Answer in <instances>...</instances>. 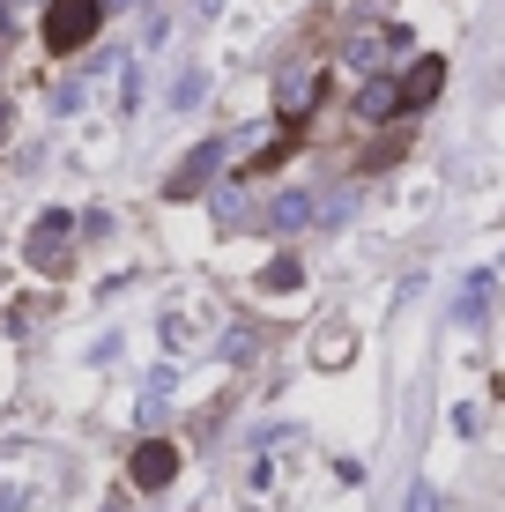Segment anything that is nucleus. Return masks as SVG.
<instances>
[{
    "instance_id": "nucleus-1",
    "label": "nucleus",
    "mask_w": 505,
    "mask_h": 512,
    "mask_svg": "<svg viewBox=\"0 0 505 512\" xmlns=\"http://www.w3.org/2000/svg\"><path fill=\"white\" fill-rule=\"evenodd\" d=\"M104 23V0H52L45 8V45L52 52H82Z\"/></svg>"
},
{
    "instance_id": "nucleus-2",
    "label": "nucleus",
    "mask_w": 505,
    "mask_h": 512,
    "mask_svg": "<svg viewBox=\"0 0 505 512\" xmlns=\"http://www.w3.org/2000/svg\"><path fill=\"white\" fill-rule=\"evenodd\" d=\"M171 475H179V446H164V438H149V446L134 453V483H142V490H164Z\"/></svg>"
},
{
    "instance_id": "nucleus-3",
    "label": "nucleus",
    "mask_w": 505,
    "mask_h": 512,
    "mask_svg": "<svg viewBox=\"0 0 505 512\" xmlns=\"http://www.w3.org/2000/svg\"><path fill=\"white\" fill-rule=\"evenodd\" d=\"M439 82H446V60H416L409 82L394 90V112H416V104H431V97H439Z\"/></svg>"
},
{
    "instance_id": "nucleus-4",
    "label": "nucleus",
    "mask_w": 505,
    "mask_h": 512,
    "mask_svg": "<svg viewBox=\"0 0 505 512\" xmlns=\"http://www.w3.org/2000/svg\"><path fill=\"white\" fill-rule=\"evenodd\" d=\"M394 45H402V30H357V38H350V60L364 67V75H379V67L394 60Z\"/></svg>"
},
{
    "instance_id": "nucleus-5",
    "label": "nucleus",
    "mask_w": 505,
    "mask_h": 512,
    "mask_svg": "<svg viewBox=\"0 0 505 512\" xmlns=\"http://www.w3.org/2000/svg\"><path fill=\"white\" fill-rule=\"evenodd\" d=\"M60 231H67V216H45V231L30 238V260H45V268H60V260H67V253H60Z\"/></svg>"
},
{
    "instance_id": "nucleus-6",
    "label": "nucleus",
    "mask_w": 505,
    "mask_h": 512,
    "mask_svg": "<svg viewBox=\"0 0 505 512\" xmlns=\"http://www.w3.org/2000/svg\"><path fill=\"white\" fill-rule=\"evenodd\" d=\"M305 216H312V201H305V193H283V201H275V231H298Z\"/></svg>"
},
{
    "instance_id": "nucleus-7",
    "label": "nucleus",
    "mask_w": 505,
    "mask_h": 512,
    "mask_svg": "<svg viewBox=\"0 0 505 512\" xmlns=\"http://www.w3.org/2000/svg\"><path fill=\"white\" fill-rule=\"evenodd\" d=\"M364 112L387 119V112H394V82H372V90H364Z\"/></svg>"
},
{
    "instance_id": "nucleus-8",
    "label": "nucleus",
    "mask_w": 505,
    "mask_h": 512,
    "mask_svg": "<svg viewBox=\"0 0 505 512\" xmlns=\"http://www.w3.org/2000/svg\"><path fill=\"white\" fill-rule=\"evenodd\" d=\"M409 512H439V490L424 483V490H416V498H409Z\"/></svg>"
}]
</instances>
